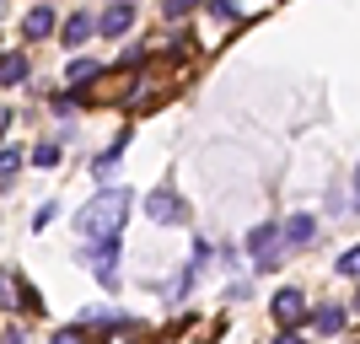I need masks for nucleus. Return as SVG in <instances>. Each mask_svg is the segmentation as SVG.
Listing matches in <instances>:
<instances>
[{
    "instance_id": "5",
    "label": "nucleus",
    "mask_w": 360,
    "mask_h": 344,
    "mask_svg": "<svg viewBox=\"0 0 360 344\" xmlns=\"http://www.w3.org/2000/svg\"><path fill=\"white\" fill-rule=\"evenodd\" d=\"M0 307H16L22 317H32V312H44V296H38V285H32L27 274L0 269Z\"/></svg>"
},
{
    "instance_id": "14",
    "label": "nucleus",
    "mask_w": 360,
    "mask_h": 344,
    "mask_svg": "<svg viewBox=\"0 0 360 344\" xmlns=\"http://www.w3.org/2000/svg\"><path fill=\"white\" fill-rule=\"evenodd\" d=\"M317 333H345V323H349V312L339 307V301H323V307H312V317H307Z\"/></svg>"
},
{
    "instance_id": "20",
    "label": "nucleus",
    "mask_w": 360,
    "mask_h": 344,
    "mask_svg": "<svg viewBox=\"0 0 360 344\" xmlns=\"http://www.w3.org/2000/svg\"><path fill=\"white\" fill-rule=\"evenodd\" d=\"M199 6H205V0H162V16L167 22H183V16H194Z\"/></svg>"
},
{
    "instance_id": "16",
    "label": "nucleus",
    "mask_w": 360,
    "mask_h": 344,
    "mask_svg": "<svg viewBox=\"0 0 360 344\" xmlns=\"http://www.w3.org/2000/svg\"><path fill=\"white\" fill-rule=\"evenodd\" d=\"M22 162H27V151H22V146H0V183H11L16 172H22Z\"/></svg>"
},
{
    "instance_id": "21",
    "label": "nucleus",
    "mask_w": 360,
    "mask_h": 344,
    "mask_svg": "<svg viewBox=\"0 0 360 344\" xmlns=\"http://www.w3.org/2000/svg\"><path fill=\"white\" fill-rule=\"evenodd\" d=\"M205 11L221 16V22H242V6H237V0H205Z\"/></svg>"
},
{
    "instance_id": "10",
    "label": "nucleus",
    "mask_w": 360,
    "mask_h": 344,
    "mask_svg": "<svg viewBox=\"0 0 360 344\" xmlns=\"http://www.w3.org/2000/svg\"><path fill=\"white\" fill-rule=\"evenodd\" d=\"M129 140H135V129H119V135L108 140V151H97V156H91V178H97V183H108V178H113V167L124 162Z\"/></svg>"
},
{
    "instance_id": "17",
    "label": "nucleus",
    "mask_w": 360,
    "mask_h": 344,
    "mask_svg": "<svg viewBox=\"0 0 360 344\" xmlns=\"http://www.w3.org/2000/svg\"><path fill=\"white\" fill-rule=\"evenodd\" d=\"M49 108H54V119H70L75 108H81V91H70V87L54 91V97H49Z\"/></svg>"
},
{
    "instance_id": "9",
    "label": "nucleus",
    "mask_w": 360,
    "mask_h": 344,
    "mask_svg": "<svg viewBox=\"0 0 360 344\" xmlns=\"http://www.w3.org/2000/svg\"><path fill=\"white\" fill-rule=\"evenodd\" d=\"M54 32H60V11H54L49 0H38V6L22 16V38H27V44H44V38H54Z\"/></svg>"
},
{
    "instance_id": "2",
    "label": "nucleus",
    "mask_w": 360,
    "mask_h": 344,
    "mask_svg": "<svg viewBox=\"0 0 360 344\" xmlns=\"http://www.w3.org/2000/svg\"><path fill=\"white\" fill-rule=\"evenodd\" d=\"M119 253H124V237H103V242H81V264L97 274L103 291H119L124 269H119Z\"/></svg>"
},
{
    "instance_id": "15",
    "label": "nucleus",
    "mask_w": 360,
    "mask_h": 344,
    "mask_svg": "<svg viewBox=\"0 0 360 344\" xmlns=\"http://www.w3.org/2000/svg\"><path fill=\"white\" fill-rule=\"evenodd\" d=\"M91 81H103V65H97V60H86V54H75V60L65 65V87H70V91H81V87H91Z\"/></svg>"
},
{
    "instance_id": "8",
    "label": "nucleus",
    "mask_w": 360,
    "mask_h": 344,
    "mask_svg": "<svg viewBox=\"0 0 360 344\" xmlns=\"http://www.w3.org/2000/svg\"><path fill=\"white\" fill-rule=\"evenodd\" d=\"M280 242H285V253L290 248H312L317 242V215H307V210H296V215H285V221H280Z\"/></svg>"
},
{
    "instance_id": "4",
    "label": "nucleus",
    "mask_w": 360,
    "mask_h": 344,
    "mask_svg": "<svg viewBox=\"0 0 360 344\" xmlns=\"http://www.w3.org/2000/svg\"><path fill=\"white\" fill-rule=\"evenodd\" d=\"M140 210H146V221H156V226H183L188 221V205H183V194L172 183H156V189L140 199Z\"/></svg>"
},
{
    "instance_id": "3",
    "label": "nucleus",
    "mask_w": 360,
    "mask_h": 344,
    "mask_svg": "<svg viewBox=\"0 0 360 344\" xmlns=\"http://www.w3.org/2000/svg\"><path fill=\"white\" fill-rule=\"evenodd\" d=\"M248 264H253V274H274L280 264H285V242H280V221H258L253 231H248Z\"/></svg>"
},
{
    "instance_id": "18",
    "label": "nucleus",
    "mask_w": 360,
    "mask_h": 344,
    "mask_svg": "<svg viewBox=\"0 0 360 344\" xmlns=\"http://www.w3.org/2000/svg\"><path fill=\"white\" fill-rule=\"evenodd\" d=\"M27 162H38V167H60V140H38V146L27 151Z\"/></svg>"
},
{
    "instance_id": "23",
    "label": "nucleus",
    "mask_w": 360,
    "mask_h": 344,
    "mask_svg": "<svg viewBox=\"0 0 360 344\" xmlns=\"http://www.w3.org/2000/svg\"><path fill=\"white\" fill-rule=\"evenodd\" d=\"M54 215H60V205H54V199H44V205L32 210V231H44V226H54Z\"/></svg>"
},
{
    "instance_id": "7",
    "label": "nucleus",
    "mask_w": 360,
    "mask_h": 344,
    "mask_svg": "<svg viewBox=\"0 0 360 344\" xmlns=\"http://www.w3.org/2000/svg\"><path fill=\"white\" fill-rule=\"evenodd\" d=\"M210 258H215V242H210V237H194V253H188V264H183V274H178V285H172V291H178V296H188V291L199 285V274L210 269Z\"/></svg>"
},
{
    "instance_id": "11",
    "label": "nucleus",
    "mask_w": 360,
    "mask_h": 344,
    "mask_svg": "<svg viewBox=\"0 0 360 344\" xmlns=\"http://www.w3.org/2000/svg\"><path fill=\"white\" fill-rule=\"evenodd\" d=\"M91 32H97V16H91V11H70V16H60V44L70 49V54L86 44Z\"/></svg>"
},
{
    "instance_id": "1",
    "label": "nucleus",
    "mask_w": 360,
    "mask_h": 344,
    "mask_svg": "<svg viewBox=\"0 0 360 344\" xmlns=\"http://www.w3.org/2000/svg\"><path fill=\"white\" fill-rule=\"evenodd\" d=\"M129 210H135V194H129V189H119V183H103V189L81 205V215H75V237H81V242L124 237Z\"/></svg>"
},
{
    "instance_id": "19",
    "label": "nucleus",
    "mask_w": 360,
    "mask_h": 344,
    "mask_svg": "<svg viewBox=\"0 0 360 344\" xmlns=\"http://www.w3.org/2000/svg\"><path fill=\"white\" fill-rule=\"evenodd\" d=\"M333 274H345V280H360V248H345V253L333 258Z\"/></svg>"
},
{
    "instance_id": "24",
    "label": "nucleus",
    "mask_w": 360,
    "mask_h": 344,
    "mask_svg": "<svg viewBox=\"0 0 360 344\" xmlns=\"http://www.w3.org/2000/svg\"><path fill=\"white\" fill-rule=\"evenodd\" d=\"M274 344H307V333H301V329H280V339H274Z\"/></svg>"
},
{
    "instance_id": "22",
    "label": "nucleus",
    "mask_w": 360,
    "mask_h": 344,
    "mask_svg": "<svg viewBox=\"0 0 360 344\" xmlns=\"http://www.w3.org/2000/svg\"><path fill=\"white\" fill-rule=\"evenodd\" d=\"M49 344H91V333L81 329V323H65V329L54 333V339H49Z\"/></svg>"
},
{
    "instance_id": "25",
    "label": "nucleus",
    "mask_w": 360,
    "mask_h": 344,
    "mask_svg": "<svg viewBox=\"0 0 360 344\" xmlns=\"http://www.w3.org/2000/svg\"><path fill=\"white\" fill-rule=\"evenodd\" d=\"M11 124H16V113H11V108H0V135H6Z\"/></svg>"
},
{
    "instance_id": "26",
    "label": "nucleus",
    "mask_w": 360,
    "mask_h": 344,
    "mask_svg": "<svg viewBox=\"0 0 360 344\" xmlns=\"http://www.w3.org/2000/svg\"><path fill=\"white\" fill-rule=\"evenodd\" d=\"M6 344H27V333H22V329H11V333H6Z\"/></svg>"
},
{
    "instance_id": "27",
    "label": "nucleus",
    "mask_w": 360,
    "mask_h": 344,
    "mask_svg": "<svg viewBox=\"0 0 360 344\" xmlns=\"http://www.w3.org/2000/svg\"><path fill=\"white\" fill-rule=\"evenodd\" d=\"M355 210H360V167H355Z\"/></svg>"
},
{
    "instance_id": "13",
    "label": "nucleus",
    "mask_w": 360,
    "mask_h": 344,
    "mask_svg": "<svg viewBox=\"0 0 360 344\" xmlns=\"http://www.w3.org/2000/svg\"><path fill=\"white\" fill-rule=\"evenodd\" d=\"M27 75H32V60L22 54V49L0 54V87H27Z\"/></svg>"
},
{
    "instance_id": "12",
    "label": "nucleus",
    "mask_w": 360,
    "mask_h": 344,
    "mask_svg": "<svg viewBox=\"0 0 360 344\" xmlns=\"http://www.w3.org/2000/svg\"><path fill=\"white\" fill-rule=\"evenodd\" d=\"M129 27H135V0H113V6L97 16V32H103V38H124Z\"/></svg>"
},
{
    "instance_id": "6",
    "label": "nucleus",
    "mask_w": 360,
    "mask_h": 344,
    "mask_svg": "<svg viewBox=\"0 0 360 344\" xmlns=\"http://www.w3.org/2000/svg\"><path fill=\"white\" fill-rule=\"evenodd\" d=\"M269 312H274V323H280V329H301V323L312 317V301H307V291H296V285H285V291H274Z\"/></svg>"
}]
</instances>
